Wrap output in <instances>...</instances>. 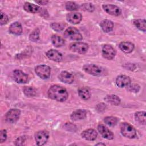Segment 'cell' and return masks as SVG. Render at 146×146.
I'll list each match as a JSON object with an SVG mask.
<instances>
[{
  "instance_id": "f546056e",
  "label": "cell",
  "mask_w": 146,
  "mask_h": 146,
  "mask_svg": "<svg viewBox=\"0 0 146 146\" xmlns=\"http://www.w3.org/2000/svg\"><path fill=\"white\" fill-rule=\"evenodd\" d=\"M65 26L66 25L62 22H54L50 25L51 28L56 31L62 30L64 28Z\"/></svg>"
},
{
  "instance_id": "f35d334b",
  "label": "cell",
  "mask_w": 146,
  "mask_h": 146,
  "mask_svg": "<svg viewBox=\"0 0 146 146\" xmlns=\"http://www.w3.org/2000/svg\"><path fill=\"white\" fill-rule=\"evenodd\" d=\"M35 2L39 5H47V3H48V1H36Z\"/></svg>"
},
{
  "instance_id": "d4e9b609",
  "label": "cell",
  "mask_w": 146,
  "mask_h": 146,
  "mask_svg": "<svg viewBox=\"0 0 146 146\" xmlns=\"http://www.w3.org/2000/svg\"><path fill=\"white\" fill-rule=\"evenodd\" d=\"M78 94L79 96L83 100H87L90 99L91 96V93L88 88L86 87L80 88L78 90Z\"/></svg>"
},
{
  "instance_id": "ac0fdd59",
  "label": "cell",
  "mask_w": 146,
  "mask_h": 146,
  "mask_svg": "<svg viewBox=\"0 0 146 146\" xmlns=\"http://www.w3.org/2000/svg\"><path fill=\"white\" fill-rule=\"evenodd\" d=\"M9 30L10 33L18 35L22 33V27L19 22H15L10 25Z\"/></svg>"
},
{
  "instance_id": "ba28073f",
  "label": "cell",
  "mask_w": 146,
  "mask_h": 146,
  "mask_svg": "<svg viewBox=\"0 0 146 146\" xmlns=\"http://www.w3.org/2000/svg\"><path fill=\"white\" fill-rule=\"evenodd\" d=\"M21 111L16 108L11 109L6 114L5 119L7 123L13 124L15 123L19 119Z\"/></svg>"
},
{
  "instance_id": "9c48e42d",
  "label": "cell",
  "mask_w": 146,
  "mask_h": 146,
  "mask_svg": "<svg viewBox=\"0 0 146 146\" xmlns=\"http://www.w3.org/2000/svg\"><path fill=\"white\" fill-rule=\"evenodd\" d=\"M103 56L108 60H111L114 58L116 55L115 50L110 44H104L102 47Z\"/></svg>"
},
{
  "instance_id": "8992f818",
  "label": "cell",
  "mask_w": 146,
  "mask_h": 146,
  "mask_svg": "<svg viewBox=\"0 0 146 146\" xmlns=\"http://www.w3.org/2000/svg\"><path fill=\"white\" fill-rule=\"evenodd\" d=\"M83 70L93 76H100L102 74V70L100 67L99 66L94 64H85L83 67Z\"/></svg>"
},
{
  "instance_id": "52a82bcc",
  "label": "cell",
  "mask_w": 146,
  "mask_h": 146,
  "mask_svg": "<svg viewBox=\"0 0 146 146\" xmlns=\"http://www.w3.org/2000/svg\"><path fill=\"white\" fill-rule=\"evenodd\" d=\"M49 133L47 131H39L35 134V139L36 144L38 145H43L45 144L48 139Z\"/></svg>"
},
{
  "instance_id": "603a6c76",
  "label": "cell",
  "mask_w": 146,
  "mask_h": 146,
  "mask_svg": "<svg viewBox=\"0 0 146 146\" xmlns=\"http://www.w3.org/2000/svg\"><path fill=\"white\" fill-rule=\"evenodd\" d=\"M51 42L53 44V45L56 47H61L63 45H64V39L60 36L56 35V34L53 35L51 36Z\"/></svg>"
},
{
  "instance_id": "44dd1931",
  "label": "cell",
  "mask_w": 146,
  "mask_h": 146,
  "mask_svg": "<svg viewBox=\"0 0 146 146\" xmlns=\"http://www.w3.org/2000/svg\"><path fill=\"white\" fill-rule=\"evenodd\" d=\"M23 9L26 11L30 13H36L40 10V7L38 5L30 2H25L23 5Z\"/></svg>"
},
{
  "instance_id": "836d02e7",
  "label": "cell",
  "mask_w": 146,
  "mask_h": 146,
  "mask_svg": "<svg viewBox=\"0 0 146 146\" xmlns=\"http://www.w3.org/2000/svg\"><path fill=\"white\" fill-rule=\"evenodd\" d=\"M127 90L132 92H137L140 90V86L136 84H128L127 86Z\"/></svg>"
},
{
  "instance_id": "83f0119b",
  "label": "cell",
  "mask_w": 146,
  "mask_h": 146,
  "mask_svg": "<svg viewBox=\"0 0 146 146\" xmlns=\"http://www.w3.org/2000/svg\"><path fill=\"white\" fill-rule=\"evenodd\" d=\"M23 91L27 96H35L36 94V91L32 87H25Z\"/></svg>"
},
{
  "instance_id": "d590c367",
  "label": "cell",
  "mask_w": 146,
  "mask_h": 146,
  "mask_svg": "<svg viewBox=\"0 0 146 146\" xmlns=\"http://www.w3.org/2000/svg\"><path fill=\"white\" fill-rule=\"evenodd\" d=\"M7 138V135H6V131L5 129H2L0 131V141L1 143H3L6 141Z\"/></svg>"
},
{
  "instance_id": "30bf717a",
  "label": "cell",
  "mask_w": 146,
  "mask_h": 146,
  "mask_svg": "<svg viewBox=\"0 0 146 146\" xmlns=\"http://www.w3.org/2000/svg\"><path fill=\"white\" fill-rule=\"evenodd\" d=\"M13 76L14 80L18 83H25L28 80L27 75L19 70H14L13 73Z\"/></svg>"
},
{
  "instance_id": "d6986e66",
  "label": "cell",
  "mask_w": 146,
  "mask_h": 146,
  "mask_svg": "<svg viewBox=\"0 0 146 146\" xmlns=\"http://www.w3.org/2000/svg\"><path fill=\"white\" fill-rule=\"evenodd\" d=\"M87 112L84 110H78L72 113L71 119L74 121H78L84 119L86 117Z\"/></svg>"
},
{
  "instance_id": "9a60e30c",
  "label": "cell",
  "mask_w": 146,
  "mask_h": 146,
  "mask_svg": "<svg viewBox=\"0 0 146 146\" xmlns=\"http://www.w3.org/2000/svg\"><path fill=\"white\" fill-rule=\"evenodd\" d=\"M97 132L94 129H87L83 131L81 134V136L83 138L87 140H94L96 139Z\"/></svg>"
},
{
  "instance_id": "ab89813d",
  "label": "cell",
  "mask_w": 146,
  "mask_h": 146,
  "mask_svg": "<svg viewBox=\"0 0 146 146\" xmlns=\"http://www.w3.org/2000/svg\"><path fill=\"white\" fill-rule=\"evenodd\" d=\"M105 145V144H103V143H98V144H96V145Z\"/></svg>"
},
{
  "instance_id": "7a4b0ae2",
  "label": "cell",
  "mask_w": 146,
  "mask_h": 146,
  "mask_svg": "<svg viewBox=\"0 0 146 146\" xmlns=\"http://www.w3.org/2000/svg\"><path fill=\"white\" fill-rule=\"evenodd\" d=\"M120 131L124 136L129 139H133L136 136V131L135 128L126 122L121 123Z\"/></svg>"
},
{
  "instance_id": "e0dca14e",
  "label": "cell",
  "mask_w": 146,
  "mask_h": 146,
  "mask_svg": "<svg viewBox=\"0 0 146 146\" xmlns=\"http://www.w3.org/2000/svg\"><path fill=\"white\" fill-rule=\"evenodd\" d=\"M66 18L69 22L73 24H78L82 21V15L79 13H71L67 15Z\"/></svg>"
},
{
  "instance_id": "d6a6232c",
  "label": "cell",
  "mask_w": 146,
  "mask_h": 146,
  "mask_svg": "<svg viewBox=\"0 0 146 146\" xmlns=\"http://www.w3.org/2000/svg\"><path fill=\"white\" fill-rule=\"evenodd\" d=\"M39 38V30L35 29L29 36V39L33 42H36Z\"/></svg>"
},
{
  "instance_id": "4fadbf2b",
  "label": "cell",
  "mask_w": 146,
  "mask_h": 146,
  "mask_svg": "<svg viewBox=\"0 0 146 146\" xmlns=\"http://www.w3.org/2000/svg\"><path fill=\"white\" fill-rule=\"evenodd\" d=\"M46 55L49 59L54 62H60L62 60V54L60 53L57 50H55L54 49H51L48 51H47L46 53Z\"/></svg>"
},
{
  "instance_id": "484cf974",
  "label": "cell",
  "mask_w": 146,
  "mask_h": 146,
  "mask_svg": "<svg viewBox=\"0 0 146 146\" xmlns=\"http://www.w3.org/2000/svg\"><path fill=\"white\" fill-rule=\"evenodd\" d=\"M135 120L140 124L145 125V112H137L135 114Z\"/></svg>"
},
{
  "instance_id": "6da1fadb",
  "label": "cell",
  "mask_w": 146,
  "mask_h": 146,
  "mask_svg": "<svg viewBox=\"0 0 146 146\" xmlns=\"http://www.w3.org/2000/svg\"><path fill=\"white\" fill-rule=\"evenodd\" d=\"M48 96L58 102H64L68 98V94L66 89L59 85H53L48 89Z\"/></svg>"
},
{
  "instance_id": "8d00e7d4",
  "label": "cell",
  "mask_w": 146,
  "mask_h": 146,
  "mask_svg": "<svg viewBox=\"0 0 146 146\" xmlns=\"http://www.w3.org/2000/svg\"><path fill=\"white\" fill-rule=\"evenodd\" d=\"M25 141V139L23 136H21L19 137H18L16 141H15V144L16 145H23V142Z\"/></svg>"
},
{
  "instance_id": "cb8c5ba5",
  "label": "cell",
  "mask_w": 146,
  "mask_h": 146,
  "mask_svg": "<svg viewBox=\"0 0 146 146\" xmlns=\"http://www.w3.org/2000/svg\"><path fill=\"white\" fill-rule=\"evenodd\" d=\"M104 100L108 103L113 105H119L120 103V99L115 95H108L104 98Z\"/></svg>"
},
{
  "instance_id": "f1b7e54d",
  "label": "cell",
  "mask_w": 146,
  "mask_h": 146,
  "mask_svg": "<svg viewBox=\"0 0 146 146\" xmlns=\"http://www.w3.org/2000/svg\"><path fill=\"white\" fill-rule=\"evenodd\" d=\"M104 121L105 123L110 126H115L117 124L118 120L114 116H107L104 118Z\"/></svg>"
},
{
  "instance_id": "277c9868",
  "label": "cell",
  "mask_w": 146,
  "mask_h": 146,
  "mask_svg": "<svg viewBox=\"0 0 146 146\" xmlns=\"http://www.w3.org/2000/svg\"><path fill=\"white\" fill-rule=\"evenodd\" d=\"M69 48L70 50L73 52L83 54H85L87 51L88 49V45L86 43L77 42L71 43Z\"/></svg>"
},
{
  "instance_id": "1f68e13d",
  "label": "cell",
  "mask_w": 146,
  "mask_h": 146,
  "mask_svg": "<svg viewBox=\"0 0 146 146\" xmlns=\"http://www.w3.org/2000/svg\"><path fill=\"white\" fill-rule=\"evenodd\" d=\"M80 7H81L82 10H83L85 11H89V12H92L95 9L94 6L92 3H83L81 5Z\"/></svg>"
},
{
  "instance_id": "74e56055",
  "label": "cell",
  "mask_w": 146,
  "mask_h": 146,
  "mask_svg": "<svg viewBox=\"0 0 146 146\" xmlns=\"http://www.w3.org/2000/svg\"><path fill=\"white\" fill-rule=\"evenodd\" d=\"M105 108H106L105 104L103 103H100L98 104L96 107V110L98 111L99 112H101L102 111H104L105 110Z\"/></svg>"
},
{
  "instance_id": "4dcf8cb0",
  "label": "cell",
  "mask_w": 146,
  "mask_h": 146,
  "mask_svg": "<svg viewBox=\"0 0 146 146\" xmlns=\"http://www.w3.org/2000/svg\"><path fill=\"white\" fill-rule=\"evenodd\" d=\"M79 6L74 2L68 1L66 3V9L68 11H74L78 10Z\"/></svg>"
},
{
  "instance_id": "2e32d148",
  "label": "cell",
  "mask_w": 146,
  "mask_h": 146,
  "mask_svg": "<svg viewBox=\"0 0 146 146\" xmlns=\"http://www.w3.org/2000/svg\"><path fill=\"white\" fill-rule=\"evenodd\" d=\"M116 83L119 87H127L131 83V79L129 76L124 75H119L116 79Z\"/></svg>"
},
{
  "instance_id": "5b68a950",
  "label": "cell",
  "mask_w": 146,
  "mask_h": 146,
  "mask_svg": "<svg viewBox=\"0 0 146 146\" xmlns=\"http://www.w3.org/2000/svg\"><path fill=\"white\" fill-rule=\"evenodd\" d=\"M35 72L41 79H46L50 76L51 68L47 65H39L35 67Z\"/></svg>"
},
{
  "instance_id": "3957f363",
  "label": "cell",
  "mask_w": 146,
  "mask_h": 146,
  "mask_svg": "<svg viewBox=\"0 0 146 146\" xmlns=\"http://www.w3.org/2000/svg\"><path fill=\"white\" fill-rule=\"evenodd\" d=\"M64 36L72 40L79 41L82 39L83 37L79 31L75 27L70 26L68 27L64 32Z\"/></svg>"
},
{
  "instance_id": "7c38bea8",
  "label": "cell",
  "mask_w": 146,
  "mask_h": 146,
  "mask_svg": "<svg viewBox=\"0 0 146 146\" xmlns=\"http://www.w3.org/2000/svg\"><path fill=\"white\" fill-rule=\"evenodd\" d=\"M98 130L100 135L106 139L112 140L114 137L113 133L103 124H99L98 126Z\"/></svg>"
},
{
  "instance_id": "e575fe53",
  "label": "cell",
  "mask_w": 146,
  "mask_h": 146,
  "mask_svg": "<svg viewBox=\"0 0 146 146\" xmlns=\"http://www.w3.org/2000/svg\"><path fill=\"white\" fill-rule=\"evenodd\" d=\"M0 19H1V22H0L1 25H3L6 24L8 22V20H9L7 15L2 12H1V18Z\"/></svg>"
},
{
  "instance_id": "4316f807",
  "label": "cell",
  "mask_w": 146,
  "mask_h": 146,
  "mask_svg": "<svg viewBox=\"0 0 146 146\" xmlns=\"http://www.w3.org/2000/svg\"><path fill=\"white\" fill-rule=\"evenodd\" d=\"M145 19H136L133 21V24L135 26L140 30L143 31V32L145 31L146 26H145Z\"/></svg>"
},
{
  "instance_id": "7402d4cb",
  "label": "cell",
  "mask_w": 146,
  "mask_h": 146,
  "mask_svg": "<svg viewBox=\"0 0 146 146\" xmlns=\"http://www.w3.org/2000/svg\"><path fill=\"white\" fill-rule=\"evenodd\" d=\"M100 25L102 30L106 33H108L112 31L113 27V23L111 21L108 19L103 20L100 22Z\"/></svg>"
},
{
  "instance_id": "ffe728a7",
  "label": "cell",
  "mask_w": 146,
  "mask_h": 146,
  "mask_svg": "<svg viewBox=\"0 0 146 146\" xmlns=\"http://www.w3.org/2000/svg\"><path fill=\"white\" fill-rule=\"evenodd\" d=\"M120 49L125 53H130L134 49V44L129 42H123L119 44Z\"/></svg>"
},
{
  "instance_id": "5bb4252c",
  "label": "cell",
  "mask_w": 146,
  "mask_h": 146,
  "mask_svg": "<svg viewBox=\"0 0 146 146\" xmlns=\"http://www.w3.org/2000/svg\"><path fill=\"white\" fill-rule=\"evenodd\" d=\"M58 78L61 82L66 84H71L74 81L73 75L71 73L66 71H62L59 74Z\"/></svg>"
},
{
  "instance_id": "8fae6325",
  "label": "cell",
  "mask_w": 146,
  "mask_h": 146,
  "mask_svg": "<svg viewBox=\"0 0 146 146\" xmlns=\"http://www.w3.org/2000/svg\"><path fill=\"white\" fill-rule=\"evenodd\" d=\"M103 9L108 14L114 15V16H118L120 15L121 11V9L117 6L112 5V4H106L102 6Z\"/></svg>"
}]
</instances>
